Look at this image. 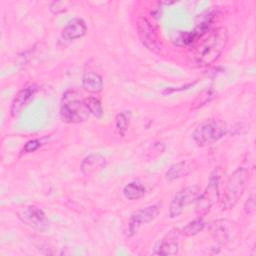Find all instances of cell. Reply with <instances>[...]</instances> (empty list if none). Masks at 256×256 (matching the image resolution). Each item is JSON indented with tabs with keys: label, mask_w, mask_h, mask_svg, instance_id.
I'll list each match as a JSON object with an SVG mask.
<instances>
[{
	"label": "cell",
	"mask_w": 256,
	"mask_h": 256,
	"mask_svg": "<svg viewBox=\"0 0 256 256\" xmlns=\"http://www.w3.org/2000/svg\"><path fill=\"white\" fill-rule=\"evenodd\" d=\"M228 42V31L225 27L211 29L206 33L190 52V61L197 67L213 64L222 55Z\"/></svg>",
	"instance_id": "obj_1"
},
{
	"label": "cell",
	"mask_w": 256,
	"mask_h": 256,
	"mask_svg": "<svg viewBox=\"0 0 256 256\" xmlns=\"http://www.w3.org/2000/svg\"><path fill=\"white\" fill-rule=\"evenodd\" d=\"M250 178L249 169L246 167L237 168L226 182L221 200L220 207L224 210L232 209L240 200Z\"/></svg>",
	"instance_id": "obj_2"
},
{
	"label": "cell",
	"mask_w": 256,
	"mask_h": 256,
	"mask_svg": "<svg viewBox=\"0 0 256 256\" xmlns=\"http://www.w3.org/2000/svg\"><path fill=\"white\" fill-rule=\"evenodd\" d=\"M89 111L85 106L84 99L73 89L67 90L60 102V117L65 123H81L89 118Z\"/></svg>",
	"instance_id": "obj_3"
},
{
	"label": "cell",
	"mask_w": 256,
	"mask_h": 256,
	"mask_svg": "<svg viewBox=\"0 0 256 256\" xmlns=\"http://www.w3.org/2000/svg\"><path fill=\"white\" fill-rule=\"evenodd\" d=\"M227 132L226 123L219 119H209L199 124L192 133L198 146H207L219 141Z\"/></svg>",
	"instance_id": "obj_4"
},
{
	"label": "cell",
	"mask_w": 256,
	"mask_h": 256,
	"mask_svg": "<svg viewBox=\"0 0 256 256\" xmlns=\"http://www.w3.org/2000/svg\"><path fill=\"white\" fill-rule=\"evenodd\" d=\"M219 181L220 174L218 170H214L209 178L208 184L203 192H200L196 200V213L199 216L206 215L212 206L219 200Z\"/></svg>",
	"instance_id": "obj_5"
},
{
	"label": "cell",
	"mask_w": 256,
	"mask_h": 256,
	"mask_svg": "<svg viewBox=\"0 0 256 256\" xmlns=\"http://www.w3.org/2000/svg\"><path fill=\"white\" fill-rule=\"evenodd\" d=\"M200 194V188L197 185H191L180 189L172 198L169 205V217L175 218L183 213L185 208L196 202Z\"/></svg>",
	"instance_id": "obj_6"
},
{
	"label": "cell",
	"mask_w": 256,
	"mask_h": 256,
	"mask_svg": "<svg viewBox=\"0 0 256 256\" xmlns=\"http://www.w3.org/2000/svg\"><path fill=\"white\" fill-rule=\"evenodd\" d=\"M17 216L25 225L38 232H46L49 230L50 226L46 214L41 208L35 205L24 206L17 211Z\"/></svg>",
	"instance_id": "obj_7"
},
{
	"label": "cell",
	"mask_w": 256,
	"mask_h": 256,
	"mask_svg": "<svg viewBox=\"0 0 256 256\" xmlns=\"http://www.w3.org/2000/svg\"><path fill=\"white\" fill-rule=\"evenodd\" d=\"M137 33L141 43L154 53H161L163 46L156 29L145 17H140L137 21Z\"/></svg>",
	"instance_id": "obj_8"
},
{
	"label": "cell",
	"mask_w": 256,
	"mask_h": 256,
	"mask_svg": "<svg viewBox=\"0 0 256 256\" xmlns=\"http://www.w3.org/2000/svg\"><path fill=\"white\" fill-rule=\"evenodd\" d=\"M160 210V204H153L134 212L131 215L128 223V235H134L135 233H137V231L143 224H147L153 221L159 215Z\"/></svg>",
	"instance_id": "obj_9"
},
{
	"label": "cell",
	"mask_w": 256,
	"mask_h": 256,
	"mask_svg": "<svg viewBox=\"0 0 256 256\" xmlns=\"http://www.w3.org/2000/svg\"><path fill=\"white\" fill-rule=\"evenodd\" d=\"M179 237L180 232L178 230L169 231L164 237H162L158 243L155 245L153 254L154 255H163V256H172L176 255L179 251Z\"/></svg>",
	"instance_id": "obj_10"
},
{
	"label": "cell",
	"mask_w": 256,
	"mask_h": 256,
	"mask_svg": "<svg viewBox=\"0 0 256 256\" xmlns=\"http://www.w3.org/2000/svg\"><path fill=\"white\" fill-rule=\"evenodd\" d=\"M38 91V86L36 84L28 85L21 90L14 96L11 105H10V114L12 117L18 116L22 110L31 102L34 98L35 94Z\"/></svg>",
	"instance_id": "obj_11"
},
{
	"label": "cell",
	"mask_w": 256,
	"mask_h": 256,
	"mask_svg": "<svg viewBox=\"0 0 256 256\" xmlns=\"http://www.w3.org/2000/svg\"><path fill=\"white\" fill-rule=\"evenodd\" d=\"M87 32V26L83 19L72 18L63 28L61 36L66 41H73L83 37Z\"/></svg>",
	"instance_id": "obj_12"
},
{
	"label": "cell",
	"mask_w": 256,
	"mask_h": 256,
	"mask_svg": "<svg viewBox=\"0 0 256 256\" xmlns=\"http://www.w3.org/2000/svg\"><path fill=\"white\" fill-rule=\"evenodd\" d=\"M106 166V159L99 153L90 154L81 162V171L84 175H93L98 173Z\"/></svg>",
	"instance_id": "obj_13"
},
{
	"label": "cell",
	"mask_w": 256,
	"mask_h": 256,
	"mask_svg": "<svg viewBox=\"0 0 256 256\" xmlns=\"http://www.w3.org/2000/svg\"><path fill=\"white\" fill-rule=\"evenodd\" d=\"M103 78L97 72L88 69L82 75V88L92 94H97L103 90Z\"/></svg>",
	"instance_id": "obj_14"
},
{
	"label": "cell",
	"mask_w": 256,
	"mask_h": 256,
	"mask_svg": "<svg viewBox=\"0 0 256 256\" xmlns=\"http://www.w3.org/2000/svg\"><path fill=\"white\" fill-rule=\"evenodd\" d=\"M191 170H192L191 162L180 161L170 166V168L167 170L165 174V177L168 181H173L181 177H185L187 174L190 173Z\"/></svg>",
	"instance_id": "obj_15"
},
{
	"label": "cell",
	"mask_w": 256,
	"mask_h": 256,
	"mask_svg": "<svg viewBox=\"0 0 256 256\" xmlns=\"http://www.w3.org/2000/svg\"><path fill=\"white\" fill-rule=\"evenodd\" d=\"M146 193L145 187L138 181L129 182L123 188V195L128 200H138Z\"/></svg>",
	"instance_id": "obj_16"
},
{
	"label": "cell",
	"mask_w": 256,
	"mask_h": 256,
	"mask_svg": "<svg viewBox=\"0 0 256 256\" xmlns=\"http://www.w3.org/2000/svg\"><path fill=\"white\" fill-rule=\"evenodd\" d=\"M205 221L203 216H199L196 217L195 219H193L192 221H190L187 225H185L183 227V229L181 230L180 234L186 236V237H192L197 235L199 232H201L204 227H205Z\"/></svg>",
	"instance_id": "obj_17"
},
{
	"label": "cell",
	"mask_w": 256,
	"mask_h": 256,
	"mask_svg": "<svg viewBox=\"0 0 256 256\" xmlns=\"http://www.w3.org/2000/svg\"><path fill=\"white\" fill-rule=\"evenodd\" d=\"M84 103L88 109L90 115H93L96 118H101L103 115V107L101 101L93 96L84 98Z\"/></svg>",
	"instance_id": "obj_18"
},
{
	"label": "cell",
	"mask_w": 256,
	"mask_h": 256,
	"mask_svg": "<svg viewBox=\"0 0 256 256\" xmlns=\"http://www.w3.org/2000/svg\"><path fill=\"white\" fill-rule=\"evenodd\" d=\"M129 120H130V112L129 111H123L116 115L115 117V128L119 136L123 137L126 133V130L129 126Z\"/></svg>",
	"instance_id": "obj_19"
},
{
	"label": "cell",
	"mask_w": 256,
	"mask_h": 256,
	"mask_svg": "<svg viewBox=\"0 0 256 256\" xmlns=\"http://www.w3.org/2000/svg\"><path fill=\"white\" fill-rule=\"evenodd\" d=\"M70 4L69 2L66 1H54L52 3H50V10L53 14H61L66 12L69 8H70Z\"/></svg>",
	"instance_id": "obj_20"
},
{
	"label": "cell",
	"mask_w": 256,
	"mask_h": 256,
	"mask_svg": "<svg viewBox=\"0 0 256 256\" xmlns=\"http://www.w3.org/2000/svg\"><path fill=\"white\" fill-rule=\"evenodd\" d=\"M41 146V142L39 139H32L29 140L28 142H26V144L23 146V149L21 151V153L23 154H27V153H31L36 151L39 147Z\"/></svg>",
	"instance_id": "obj_21"
},
{
	"label": "cell",
	"mask_w": 256,
	"mask_h": 256,
	"mask_svg": "<svg viewBox=\"0 0 256 256\" xmlns=\"http://www.w3.org/2000/svg\"><path fill=\"white\" fill-rule=\"evenodd\" d=\"M255 210V198L254 194H251L244 203V211L248 215H252Z\"/></svg>",
	"instance_id": "obj_22"
},
{
	"label": "cell",
	"mask_w": 256,
	"mask_h": 256,
	"mask_svg": "<svg viewBox=\"0 0 256 256\" xmlns=\"http://www.w3.org/2000/svg\"><path fill=\"white\" fill-rule=\"evenodd\" d=\"M205 94L204 95H199V97L194 101L193 105H197V107H200L202 105H205L207 102H209L211 100V97L213 96V94L211 93V91H206L204 92Z\"/></svg>",
	"instance_id": "obj_23"
}]
</instances>
